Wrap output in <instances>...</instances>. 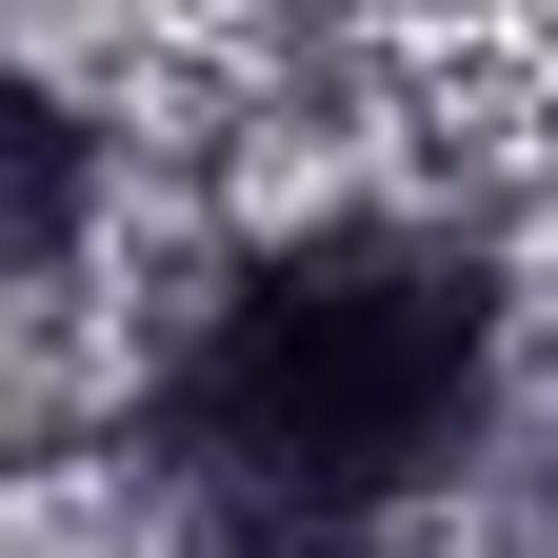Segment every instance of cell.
Listing matches in <instances>:
<instances>
[{
  "mask_svg": "<svg viewBox=\"0 0 558 558\" xmlns=\"http://www.w3.org/2000/svg\"><path fill=\"white\" fill-rule=\"evenodd\" d=\"M499 418V279L439 220H300L160 339V499L199 558H399Z\"/></svg>",
  "mask_w": 558,
  "mask_h": 558,
  "instance_id": "obj_1",
  "label": "cell"
},
{
  "mask_svg": "<svg viewBox=\"0 0 558 558\" xmlns=\"http://www.w3.org/2000/svg\"><path fill=\"white\" fill-rule=\"evenodd\" d=\"M100 199H120V140L0 40V279H81L100 259Z\"/></svg>",
  "mask_w": 558,
  "mask_h": 558,
  "instance_id": "obj_2",
  "label": "cell"
},
{
  "mask_svg": "<svg viewBox=\"0 0 558 558\" xmlns=\"http://www.w3.org/2000/svg\"><path fill=\"white\" fill-rule=\"evenodd\" d=\"M538 558H558V459H538Z\"/></svg>",
  "mask_w": 558,
  "mask_h": 558,
  "instance_id": "obj_3",
  "label": "cell"
}]
</instances>
